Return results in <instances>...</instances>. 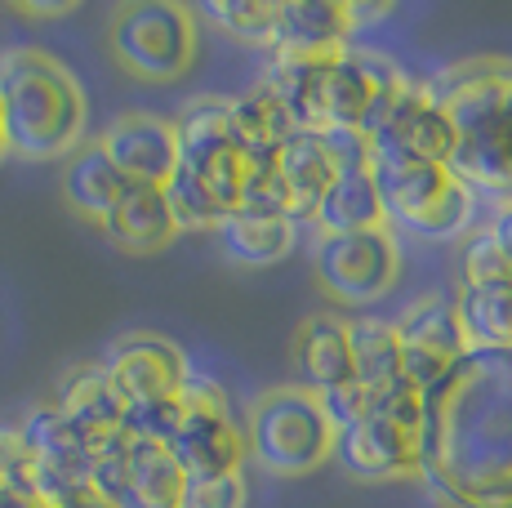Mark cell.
<instances>
[{
	"instance_id": "1",
	"label": "cell",
	"mask_w": 512,
	"mask_h": 508,
	"mask_svg": "<svg viewBox=\"0 0 512 508\" xmlns=\"http://www.w3.org/2000/svg\"><path fill=\"white\" fill-rule=\"evenodd\" d=\"M415 477L446 508H512V348H468L423 393Z\"/></svg>"
},
{
	"instance_id": "2",
	"label": "cell",
	"mask_w": 512,
	"mask_h": 508,
	"mask_svg": "<svg viewBox=\"0 0 512 508\" xmlns=\"http://www.w3.org/2000/svg\"><path fill=\"white\" fill-rule=\"evenodd\" d=\"M423 90L455 134L446 170L477 201H512V58H468L423 81Z\"/></svg>"
},
{
	"instance_id": "3",
	"label": "cell",
	"mask_w": 512,
	"mask_h": 508,
	"mask_svg": "<svg viewBox=\"0 0 512 508\" xmlns=\"http://www.w3.org/2000/svg\"><path fill=\"white\" fill-rule=\"evenodd\" d=\"M81 81L63 58L45 50H9L0 58V130L5 148L23 161H54L85 143Z\"/></svg>"
},
{
	"instance_id": "4",
	"label": "cell",
	"mask_w": 512,
	"mask_h": 508,
	"mask_svg": "<svg viewBox=\"0 0 512 508\" xmlns=\"http://www.w3.org/2000/svg\"><path fill=\"white\" fill-rule=\"evenodd\" d=\"M374 192L383 205V223L415 232L423 241H450L472 223L477 214V197L446 170V165L410 161L401 152L370 148L366 161Z\"/></svg>"
},
{
	"instance_id": "5",
	"label": "cell",
	"mask_w": 512,
	"mask_h": 508,
	"mask_svg": "<svg viewBox=\"0 0 512 508\" xmlns=\"http://www.w3.org/2000/svg\"><path fill=\"white\" fill-rule=\"evenodd\" d=\"M241 437H245V451L259 459L268 473H281V477L312 473V468L334 455V442H339L334 424L321 410V397L308 393L303 384L263 393L250 406Z\"/></svg>"
},
{
	"instance_id": "6",
	"label": "cell",
	"mask_w": 512,
	"mask_h": 508,
	"mask_svg": "<svg viewBox=\"0 0 512 508\" xmlns=\"http://www.w3.org/2000/svg\"><path fill=\"white\" fill-rule=\"evenodd\" d=\"M419 415L423 397L406 379L379 388L370 397L366 415L352 428H343L334 455L343 459L352 477L361 482H397V477H415L419 468Z\"/></svg>"
},
{
	"instance_id": "7",
	"label": "cell",
	"mask_w": 512,
	"mask_h": 508,
	"mask_svg": "<svg viewBox=\"0 0 512 508\" xmlns=\"http://www.w3.org/2000/svg\"><path fill=\"white\" fill-rule=\"evenodd\" d=\"M112 54L143 81H179L196 58V14L170 0H134L112 14Z\"/></svg>"
},
{
	"instance_id": "8",
	"label": "cell",
	"mask_w": 512,
	"mask_h": 508,
	"mask_svg": "<svg viewBox=\"0 0 512 508\" xmlns=\"http://www.w3.org/2000/svg\"><path fill=\"white\" fill-rule=\"evenodd\" d=\"M183 424L170 437V455L179 459V468L187 477H219V473H241L245 459V437L232 424L228 393L214 384L210 375L187 370L183 388Z\"/></svg>"
},
{
	"instance_id": "9",
	"label": "cell",
	"mask_w": 512,
	"mask_h": 508,
	"mask_svg": "<svg viewBox=\"0 0 512 508\" xmlns=\"http://www.w3.org/2000/svg\"><path fill=\"white\" fill-rule=\"evenodd\" d=\"M317 281L326 286L330 299L339 304H374L379 295H388L397 281L401 254L388 228H370V232H339V237H321L317 254H312Z\"/></svg>"
},
{
	"instance_id": "10",
	"label": "cell",
	"mask_w": 512,
	"mask_h": 508,
	"mask_svg": "<svg viewBox=\"0 0 512 508\" xmlns=\"http://www.w3.org/2000/svg\"><path fill=\"white\" fill-rule=\"evenodd\" d=\"M397 344H401V379L423 397L432 384L450 375L459 357L468 353L464 330L455 321V308H450L446 295H423L415 299L397 321Z\"/></svg>"
},
{
	"instance_id": "11",
	"label": "cell",
	"mask_w": 512,
	"mask_h": 508,
	"mask_svg": "<svg viewBox=\"0 0 512 508\" xmlns=\"http://www.w3.org/2000/svg\"><path fill=\"white\" fill-rule=\"evenodd\" d=\"M98 366L107 370V379L116 384V393H121L125 402L174 397L183 388L187 370H192L179 344H170L165 335H147V330L121 335Z\"/></svg>"
},
{
	"instance_id": "12",
	"label": "cell",
	"mask_w": 512,
	"mask_h": 508,
	"mask_svg": "<svg viewBox=\"0 0 512 508\" xmlns=\"http://www.w3.org/2000/svg\"><path fill=\"white\" fill-rule=\"evenodd\" d=\"M98 148L107 161L125 174L130 183H152L161 188L179 165V143H174V125L152 112H125L98 134Z\"/></svg>"
},
{
	"instance_id": "13",
	"label": "cell",
	"mask_w": 512,
	"mask_h": 508,
	"mask_svg": "<svg viewBox=\"0 0 512 508\" xmlns=\"http://www.w3.org/2000/svg\"><path fill=\"white\" fill-rule=\"evenodd\" d=\"M370 148L401 152V156H410V161L446 165L450 148H455V134H450V121L441 116V107L428 99L423 81H410V90L401 94L397 107L388 112V121L379 125Z\"/></svg>"
},
{
	"instance_id": "14",
	"label": "cell",
	"mask_w": 512,
	"mask_h": 508,
	"mask_svg": "<svg viewBox=\"0 0 512 508\" xmlns=\"http://www.w3.org/2000/svg\"><path fill=\"white\" fill-rule=\"evenodd\" d=\"M98 228H103L107 241L125 254L165 250L174 237H179V228H174V219H170V205H165V192L152 188V183H130V188L121 192V201L103 214Z\"/></svg>"
},
{
	"instance_id": "15",
	"label": "cell",
	"mask_w": 512,
	"mask_h": 508,
	"mask_svg": "<svg viewBox=\"0 0 512 508\" xmlns=\"http://www.w3.org/2000/svg\"><path fill=\"white\" fill-rule=\"evenodd\" d=\"M58 410L72 428H81L85 437L98 446L107 437L121 433V415H125V397L116 393V384L107 379L103 366H76L63 375L58 384Z\"/></svg>"
},
{
	"instance_id": "16",
	"label": "cell",
	"mask_w": 512,
	"mask_h": 508,
	"mask_svg": "<svg viewBox=\"0 0 512 508\" xmlns=\"http://www.w3.org/2000/svg\"><path fill=\"white\" fill-rule=\"evenodd\" d=\"M348 36H352L348 5H321V0L277 5V41H272V50L299 58H334L348 50Z\"/></svg>"
},
{
	"instance_id": "17",
	"label": "cell",
	"mask_w": 512,
	"mask_h": 508,
	"mask_svg": "<svg viewBox=\"0 0 512 508\" xmlns=\"http://www.w3.org/2000/svg\"><path fill=\"white\" fill-rule=\"evenodd\" d=\"M294 361H299V379L308 393H330V388L352 384V348H348V321L321 312L299 330L294 344Z\"/></svg>"
},
{
	"instance_id": "18",
	"label": "cell",
	"mask_w": 512,
	"mask_h": 508,
	"mask_svg": "<svg viewBox=\"0 0 512 508\" xmlns=\"http://www.w3.org/2000/svg\"><path fill=\"white\" fill-rule=\"evenodd\" d=\"M450 308L468 348H512V277L459 281Z\"/></svg>"
},
{
	"instance_id": "19",
	"label": "cell",
	"mask_w": 512,
	"mask_h": 508,
	"mask_svg": "<svg viewBox=\"0 0 512 508\" xmlns=\"http://www.w3.org/2000/svg\"><path fill=\"white\" fill-rule=\"evenodd\" d=\"M277 174L285 183V197H290V219L294 223H308L317 214L321 197H326L330 179H334V165L321 139L312 130H294L290 139L277 148Z\"/></svg>"
},
{
	"instance_id": "20",
	"label": "cell",
	"mask_w": 512,
	"mask_h": 508,
	"mask_svg": "<svg viewBox=\"0 0 512 508\" xmlns=\"http://www.w3.org/2000/svg\"><path fill=\"white\" fill-rule=\"evenodd\" d=\"M374 99V76L366 50L334 54L321 72V130H361Z\"/></svg>"
},
{
	"instance_id": "21",
	"label": "cell",
	"mask_w": 512,
	"mask_h": 508,
	"mask_svg": "<svg viewBox=\"0 0 512 508\" xmlns=\"http://www.w3.org/2000/svg\"><path fill=\"white\" fill-rule=\"evenodd\" d=\"M214 237H219V250L228 254L232 263H241V268H268V263H281L285 254L294 250V241H299V223L232 210L228 219L214 228Z\"/></svg>"
},
{
	"instance_id": "22",
	"label": "cell",
	"mask_w": 512,
	"mask_h": 508,
	"mask_svg": "<svg viewBox=\"0 0 512 508\" xmlns=\"http://www.w3.org/2000/svg\"><path fill=\"white\" fill-rule=\"evenodd\" d=\"M130 188V179H125L121 170H116L112 161H107V152L94 143H81L76 152H67V165H63V197L72 205L76 214H85V219L103 223V214L112 210L116 201H121V192Z\"/></svg>"
},
{
	"instance_id": "23",
	"label": "cell",
	"mask_w": 512,
	"mask_h": 508,
	"mask_svg": "<svg viewBox=\"0 0 512 508\" xmlns=\"http://www.w3.org/2000/svg\"><path fill=\"white\" fill-rule=\"evenodd\" d=\"M312 223L321 228V237H339V232H370V228H388L383 223V205L374 192L370 170H339L330 179L326 197H321Z\"/></svg>"
},
{
	"instance_id": "24",
	"label": "cell",
	"mask_w": 512,
	"mask_h": 508,
	"mask_svg": "<svg viewBox=\"0 0 512 508\" xmlns=\"http://www.w3.org/2000/svg\"><path fill=\"white\" fill-rule=\"evenodd\" d=\"M348 348H352V379L370 393L401 379V344L392 321L379 317H352L348 321Z\"/></svg>"
},
{
	"instance_id": "25",
	"label": "cell",
	"mask_w": 512,
	"mask_h": 508,
	"mask_svg": "<svg viewBox=\"0 0 512 508\" xmlns=\"http://www.w3.org/2000/svg\"><path fill=\"white\" fill-rule=\"evenodd\" d=\"M187 473L170 446L130 442V508H183Z\"/></svg>"
},
{
	"instance_id": "26",
	"label": "cell",
	"mask_w": 512,
	"mask_h": 508,
	"mask_svg": "<svg viewBox=\"0 0 512 508\" xmlns=\"http://www.w3.org/2000/svg\"><path fill=\"white\" fill-rule=\"evenodd\" d=\"M228 103H232V134H236V143H241L245 156L277 152L281 143L294 134L290 116H285V107L272 99L268 85H254L250 94H241V99H228Z\"/></svg>"
},
{
	"instance_id": "27",
	"label": "cell",
	"mask_w": 512,
	"mask_h": 508,
	"mask_svg": "<svg viewBox=\"0 0 512 508\" xmlns=\"http://www.w3.org/2000/svg\"><path fill=\"white\" fill-rule=\"evenodd\" d=\"M161 192H165V205H170V219L179 232H205V228L214 232L228 219V210L214 201V192L192 170H183V165H174V174L161 183Z\"/></svg>"
},
{
	"instance_id": "28",
	"label": "cell",
	"mask_w": 512,
	"mask_h": 508,
	"mask_svg": "<svg viewBox=\"0 0 512 508\" xmlns=\"http://www.w3.org/2000/svg\"><path fill=\"white\" fill-rule=\"evenodd\" d=\"M236 210L245 214H268V219H290V197L277 174V152L268 156H245V179H241V201Z\"/></svg>"
},
{
	"instance_id": "29",
	"label": "cell",
	"mask_w": 512,
	"mask_h": 508,
	"mask_svg": "<svg viewBox=\"0 0 512 508\" xmlns=\"http://www.w3.org/2000/svg\"><path fill=\"white\" fill-rule=\"evenodd\" d=\"M183 424V402L174 397H147V402H125L121 415V433L130 442H147V446H170V437Z\"/></svg>"
},
{
	"instance_id": "30",
	"label": "cell",
	"mask_w": 512,
	"mask_h": 508,
	"mask_svg": "<svg viewBox=\"0 0 512 508\" xmlns=\"http://www.w3.org/2000/svg\"><path fill=\"white\" fill-rule=\"evenodd\" d=\"M201 18L214 23L223 36L236 41H254V45H272L277 41V5H201Z\"/></svg>"
},
{
	"instance_id": "31",
	"label": "cell",
	"mask_w": 512,
	"mask_h": 508,
	"mask_svg": "<svg viewBox=\"0 0 512 508\" xmlns=\"http://www.w3.org/2000/svg\"><path fill=\"white\" fill-rule=\"evenodd\" d=\"M183 508H245V477L241 473L187 477Z\"/></svg>"
},
{
	"instance_id": "32",
	"label": "cell",
	"mask_w": 512,
	"mask_h": 508,
	"mask_svg": "<svg viewBox=\"0 0 512 508\" xmlns=\"http://www.w3.org/2000/svg\"><path fill=\"white\" fill-rule=\"evenodd\" d=\"M459 277H464V281H499V277H512L508 259L495 250V241L486 237V228H477L464 241V254H459Z\"/></svg>"
},
{
	"instance_id": "33",
	"label": "cell",
	"mask_w": 512,
	"mask_h": 508,
	"mask_svg": "<svg viewBox=\"0 0 512 508\" xmlns=\"http://www.w3.org/2000/svg\"><path fill=\"white\" fill-rule=\"evenodd\" d=\"M317 139H321V148H326V156H330L334 174L339 170H366V161H370V139L366 134H357V130H317Z\"/></svg>"
},
{
	"instance_id": "34",
	"label": "cell",
	"mask_w": 512,
	"mask_h": 508,
	"mask_svg": "<svg viewBox=\"0 0 512 508\" xmlns=\"http://www.w3.org/2000/svg\"><path fill=\"white\" fill-rule=\"evenodd\" d=\"M370 388H361L357 379L352 384H343V388H330V393H321V410H326V419L334 424V433H343V428H352L361 415H366V406H370Z\"/></svg>"
},
{
	"instance_id": "35",
	"label": "cell",
	"mask_w": 512,
	"mask_h": 508,
	"mask_svg": "<svg viewBox=\"0 0 512 508\" xmlns=\"http://www.w3.org/2000/svg\"><path fill=\"white\" fill-rule=\"evenodd\" d=\"M486 237L495 241V250L504 254L508 268H512V201H504V205L495 210V219L486 223Z\"/></svg>"
},
{
	"instance_id": "36",
	"label": "cell",
	"mask_w": 512,
	"mask_h": 508,
	"mask_svg": "<svg viewBox=\"0 0 512 508\" xmlns=\"http://www.w3.org/2000/svg\"><path fill=\"white\" fill-rule=\"evenodd\" d=\"M0 508H45V504L27 491H9V486H0Z\"/></svg>"
},
{
	"instance_id": "37",
	"label": "cell",
	"mask_w": 512,
	"mask_h": 508,
	"mask_svg": "<svg viewBox=\"0 0 512 508\" xmlns=\"http://www.w3.org/2000/svg\"><path fill=\"white\" fill-rule=\"evenodd\" d=\"M72 5H23V14H67Z\"/></svg>"
},
{
	"instance_id": "38",
	"label": "cell",
	"mask_w": 512,
	"mask_h": 508,
	"mask_svg": "<svg viewBox=\"0 0 512 508\" xmlns=\"http://www.w3.org/2000/svg\"><path fill=\"white\" fill-rule=\"evenodd\" d=\"M5 156H9V148H5V130H0V161H5Z\"/></svg>"
}]
</instances>
